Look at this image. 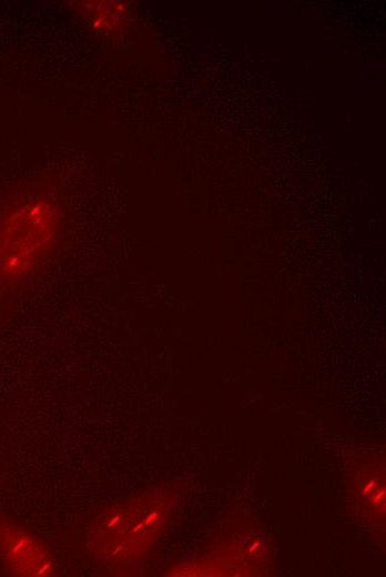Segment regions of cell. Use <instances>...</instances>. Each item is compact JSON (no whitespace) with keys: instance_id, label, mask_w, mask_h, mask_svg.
I'll list each match as a JSON object with an SVG mask.
<instances>
[{"instance_id":"7a4b0ae2","label":"cell","mask_w":386,"mask_h":577,"mask_svg":"<svg viewBox=\"0 0 386 577\" xmlns=\"http://www.w3.org/2000/svg\"><path fill=\"white\" fill-rule=\"evenodd\" d=\"M0 547L17 575L52 576L54 573V563L48 548L12 524L0 526Z\"/></svg>"},{"instance_id":"6da1fadb","label":"cell","mask_w":386,"mask_h":577,"mask_svg":"<svg viewBox=\"0 0 386 577\" xmlns=\"http://www.w3.org/2000/svg\"><path fill=\"white\" fill-rule=\"evenodd\" d=\"M138 500L114 504L98 515L88 534L93 559L109 567L125 565L140 556L146 539L159 530L162 510Z\"/></svg>"}]
</instances>
